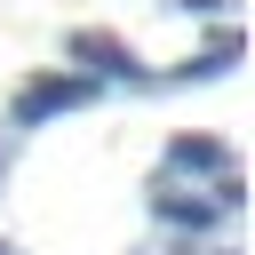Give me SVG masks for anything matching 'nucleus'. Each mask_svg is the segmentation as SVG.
Instances as JSON below:
<instances>
[{
    "instance_id": "nucleus-1",
    "label": "nucleus",
    "mask_w": 255,
    "mask_h": 255,
    "mask_svg": "<svg viewBox=\"0 0 255 255\" xmlns=\"http://www.w3.org/2000/svg\"><path fill=\"white\" fill-rule=\"evenodd\" d=\"M80 104H96V80H80V72H40V80H24V96H16V128H40V120L80 112Z\"/></svg>"
},
{
    "instance_id": "nucleus-2",
    "label": "nucleus",
    "mask_w": 255,
    "mask_h": 255,
    "mask_svg": "<svg viewBox=\"0 0 255 255\" xmlns=\"http://www.w3.org/2000/svg\"><path fill=\"white\" fill-rule=\"evenodd\" d=\"M72 56H80L88 72H104V80H143V64H135L112 32H72Z\"/></svg>"
},
{
    "instance_id": "nucleus-3",
    "label": "nucleus",
    "mask_w": 255,
    "mask_h": 255,
    "mask_svg": "<svg viewBox=\"0 0 255 255\" xmlns=\"http://www.w3.org/2000/svg\"><path fill=\"white\" fill-rule=\"evenodd\" d=\"M167 159H175V167H199V175L231 167V159H223V143H207V135H175V143H167Z\"/></svg>"
},
{
    "instance_id": "nucleus-4",
    "label": "nucleus",
    "mask_w": 255,
    "mask_h": 255,
    "mask_svg": "<svg viewBox=\"0 0 255 255\" xmlns=\"http://www.w3.org/2000/svg\"><path fill=\"white\" fill-rule=\"evenodd\" d=\"M159 215H167V223H191V231H207V223H215V199H175V191H159Z\"/></svg>"
},
{
    "instance_id": "nucleus-5",
    "label": "nucleus",
    "mask_w": 255,
    "mask_h": 255,
    "mask_svg": "<svg viewBox=\"0 0 255 255\" xmlns=\"http://www.w3.org/2000/svg\"><path fill=\"white\" fill-rule=\"evenodd\" d=\"M175 8H191V16H215V8H223V0H175Z\"/></svg>"
},
{
    "instance_id": "nucleus-6",
    "label": "nucleus",
    "mask_w": 255,
    "mask_h": 255,
    "mask_svg": "<svg viewBox=\"0 0 255 255\" xmlns=\"http://www.w3.org/2000/svg\"><path fill=\"white\" fill-rule=\"evenodd\" d=\"M0 255H16V247H8V239H0Z\"/></svg>"
}]
</instances>
